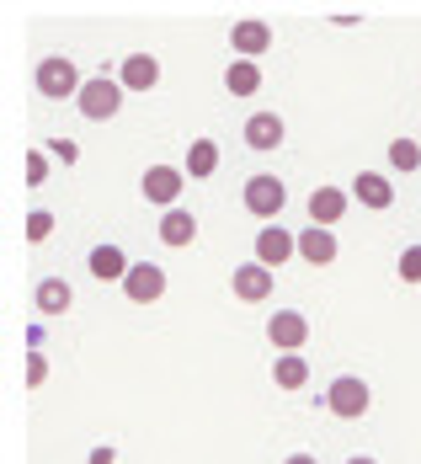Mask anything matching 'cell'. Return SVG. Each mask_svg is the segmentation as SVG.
Instances as JSON below:
<instances>
[{"mask_svg": "<svg viewBox=\"0 0 421 464\" xmlns=\"http://www.w3.org/2000/svg\"><path fill=\"white\" fill-rule=\"evenodd\" d=\"M33 86H38V96H48V102H64V96H81V70H75V59H64V53H48L43 64L33 70Z\"/></svg>", "mask_w": 421, "mask_h": 464, "instance_id": "cell-1", "label": "cell"}, {"mask_svg": "<svg viewBox=\"0 0 421 464\" xmlns=\"http://www.w3.org/2000/svg\"><path fill=\"white\" fill-rule=\"evenodd\" d=\"M123 81H112V75H91L81 96H75V107H81V118H91V123H107V118H118V107H123Z\"/></svg>", "mask_w": 421, "mask_h": 464, "instance_id": "cell-2", "label": "cell"}, {"mask_svg": "<svg viewBox=\"0 0 421 464\" xmlns=\"http://www.w3.org/2000/svg\"><path fill=\"white\" fill-rule=\"evenodd\" d=\"M326 406H330V417L358 421V417H368V406H374V390H368V379H358V373H341V379L326 390Z\"/></svg>", "mask_w": 421, "mask_h": 464, "instance_id": "cell-3", "label": "cell"}, {"mask_svg": "<svg viewBox=\"0 0 421 464\" xmlns=\"http://www.w3.org/2000/svg\"><path fill=\"white\" fill-rule=\"evenodd\" d=\"M182 187H187V171H177V166H149L139 177L144 203H155L160 214L166 208H182Z\"/></svg>", "mask_w": 421, "mask_h": 464, "instance_id": "cell-4", "label": "cell"}, {"mask_svg": "<svg viewBox=\"0 0 421 464\" xmlns=\"http://www.w3.org/2000/svg\"><path fill=\"white\" fill-rule=\"evenodd\" d=\"M282 208H288V187H282L278 177H251V182H245V214H251V219H267V225H273Z\"/></svg>", "mask_w": 421, "mask_h": 464, "instance_id": "cell-5", "label": "cell"}, {"mask_svg": "<svg viewBox=\"0 0 421 464\" xmlns=\"http://www.w3.org/2000/svg\"><path fill=\"white\" fill-rule=\"evenodd\" d=\"M267 342H273V353H299L310 342V315L304 310H273L267 315Z\"/></svg>", "mask_w": 421, "mask_h": 464, "instance_id": "cell-6", "label": "cell"}, {"mask_svg": "<svg viewBox=\"0 0 421 464\" xmlns=\"http://www.w3.org/2000/svg\"><path fill=\"white\" fill-rule=\"evenodd\" d=\"M230 288H234L240 304H267V299H273V267L245 262V267H234L230 273Z\"/></svg>", "mask_w": 421, "mask_h": 464, "instance_id": "cell-7", "label": "cell"}, {"mask_svg": "<svg viewBox=\"0 0 421 464\" xmlns=\"http://www.w3.org/2000/svg\"><path fill=\"white\" fill-rule=\"evenodd\" d=\"M230 48L240 59H256V53H267L273 48V22H262V16H240L230 27Z\"/></svg>", "mask_w": 421, "mask_h": 464, "instance_id": "cell-8", "label": "cell"}, {"mask_svg": "<svg viewBox=\"0 0 421 464\" xmlns=\"http://www.w3.org/2000/svg\"><path fill=\"white\" fill-rule=\"evenodd\" d=\"M288 256H299V235H288L282 225H262L256 230V262L262 267H282Z\"/></svg>", "mask_w": 421, "mask_h": 464, "instance_id": "cell-9", "label": "cell"}, {"mask_svg": "<svg viewBox=\"0 0 421 464\" xmlns=\"http://www.w3.org/2000/svg\"><path fill=\"white\" fill-rule=\"evenodd\" d=\"M123 294H129L134 304H155V299L166 294V267H155V262H134L129 278H123Z\"/></svg>", "mask_w": 421, "mask_h": 464, "instance_id": "cell-10", "label": "cell"}, {"mask_svg": "<svg viewBox=\"0 0 421 464\" xmlns=\"http://www.w3.org/2000/svg\"><path fill=\"white\" fill-rule=\"evenodd\" d=\"M352 208V192L347 187H315L310 192V225H341V214Z\"/></svg>", "mask_w": 421, "mask_h": 464, "instance_id": "cell-11", "label": "cell"}, {"mask_svg": "<svg viewBox=\"0 0 421 464\" xmlns=\"http://www.w3.org/2000/svg\"><path fill=\"white\" fill-rule=\"evenodd\" d=\"M118 81H123V92H155L160 86V59L155 53H129Z\"/></svg>", "mask_w": 421, "mask_h": 464, "instance_id": "cell-12", "label": "cell"}, {"mask_svg": "<svg viewBox=\"0 0 421 464\" xmlns=\"http://www.w3.org/2000/svg\"><path fill=\"white\" fill-rule=\"evenodd\" d=\"M352 198H358L363 208L384 214V208L395 203V182H389V177H378V171H358V177H352Z\"/></svg>", "mask_w": 421, "mask_h": 464, "instance_id": "cell-13", "label": "cell"}, {"mask_svg": "<svg viewBox=\"0 0 421 464\" xmlns=\"http://www.w3.org/2000/svg\"><path fill=\"white\" fill-rule=\"evenodd\" d=\"M336 235L326 230V225H304V235H299V256L310 262V267H330L336 262Z\"/></svg>", "mask_w": 421, "mask_h": 464, "instance_id": "cell-14", "label": "cell"}, {"mask_svg": "<svg viewBox=\"0 0 421 464\" xmlns=\"http://www.w3.org/2000/svg\"><path fill=\"white\" fill-rule=\"evenodd\" d=\"M197 240V219H192V208H166L160 214V246H171V251H182Z\"/></svg>", "mask_w": 421, "mask_h": 464, "instance_id": "cell-15", "label": "cell"}, {"mask_svg": "<svg viewBox=\"0 0 421 464\" xmlns=\"http://www.w3.org/2000/svg\"><path fill=\"white\" fill-rule=\"evenodd\" d=\"M86 267H91V278H96V283H123L134 262H129L118 246H96L91 256H86Z\"/></svg>", "mask_w": 421, "mask_h": 464, "instance_id": "cell-16", "label": "cell"}, {"mask_svg": "<svg viewBox=\"0 0 421 464\" xmlns=\"http://www.w3.org/2000/svg\"><path fill=\"white\" fill-rule=\"evenodd\" d=\"M245 144H251V150H278L282 144V118L278 112H251V118H245Z\"/></svg>", "mask_w": 421, "mask_h": 464, "instance_id": "cell-17", "label": "cell"}, {"mask_svg": "<svg viewBox=\"0 0 421 464\" xmlns=\"http://www.w3.org/2000/svg\"><path fill=\"white\" fill-rule=\"evenodd\" d=\"M33 304H38L43 315H64V310L75 304V288H70L64 278H43L38 288H33Z\"/></svg>", "mask_w": 421, "mask_h": 464, "instance_id": "cell-18", "label": "cell"}, {"mask_svg": "<svg viewBox=\"0 0 421 464\" xmlns=\"http://www.w3.org/2000/svg\"><path fill=\"white\" fill-rule=\"evenodd\" d=\"M225 92L230 96H256L262 92V64H256V59H234L230 70H225Z\"/></svg>", "mask_w": 421, "mask_h": 464, "instance_id": "cell-19", "label": "cell"}, {"mask_svg": "<svg viewBox=\"0 0 421 464\" xmlns=\"http://www.w3.org/2000/svg\"><path fill=\"white\" fill-rule=\"evenodd\" d=\"M273 379H278V390H304V384H310V363H304V353H278Z\"/></svg>", "mask_w": 421, "mask_h": 464, "instance_id": "cell-20", "label": "cell"}, {"mask_svg": "<svg viewBox=\"0 0 421 464\" xmlns=\"http://www.w3.org/2000/svg\"><path fill=\"white\" fill-rule=\"evenodd\" d=\"M219 171V144L214 140H192V150H187V177H214Z\"/></svg>", "mask_w": 421, "mask_h": 464, "instance_id": "cell-21", "label": "cell"}, {"mask_svg": "<svg viewBox=\"0 0 421 464\" xmlns=\"http://www.w3.org/2000/svg\"><path fill=\"white\" fill-rule=\"evenodd\" d=\"M389 166H395V171H416L421 166V144L416 140H395L389 144Z\"/></svg>", "mask_w": 421, "mask_h": 464, "instance_id": "cell-22", "label": "cell"}, {"mask_svg": "<svg viewBox=\"0 0 421 464\" xmlns=\"http://www.w3.org/2000/svg\"><path fill=\"white\" fill-rule=\"evenodd\" d=\"M48 235H53V214H48V208H33V214H27V240L43 246Z\"/></svg>", "mask_w": 421, "mask_h": 464, "instance_id": "cell-23", "label": "cell"}, {"mask_svg": "<svg viewBox=\"0 0 421 464\" xmlns=\"http://www.w3.org/2000/svg\"><path fill=\"white\" fill-rule=\"evenodd\" d=\"M48 182V155L43 150H27V187H43Z\"/></svg>", "mask_w": 421, "mask_h": 464, "instance_id": "cell-24", "label": "cell"}, {"mask_svg": "<svg viewBox=\"0 0 421 464\" xmlns=\"http://www.w3.org/2000/svg\"><path fill=\"white\" fill-rule=\"evenodd\" d=\"M400 278L421 283V246H406V251H400Z\"/></svg>", "mask_w": 421, "mask_h": 464, "instance_id": "cell-25", "label": "cell"}, {"mask_svg": "<svg viewBox=\"0 0 421 464\" xmlns=\"http://www.w3.org/2000/svg\"><path fill=\"white\" fill-rule=\"evenodd\" d=\"M43 379H48V358H43V353H33V358H27V384L38 390Z\"/></svg>", "mask_w": 421, "mask_h": 464, "instance_id": "cell-26", "label": "cell"}, {"mask_svg": "<svg viewBox=\"0 0 421 464\" xmlns=\"http://www.w3.org/2000/svg\"><path fill=\"white\" fill-rule=\"evenodd\" d=\"M53 155H59V166H75V160H81V144L75 140H53Z\"/></svg>", "mask_w": 421, "mask_h": 464, "instance_id": "cell-27", "label": "cell"}, {"mask_svg": "<svg viewBox=\"0 0 421 464\" xmlns=\"http://www.w3.org/2000/svg\"><path fill=\"white\" fill-rule=\"evenodd\" d=\"M86 464H118V449H91V459Z\"/></svg>", "mask_w": 421, "mask_h": 464, "instance_id": "cell-28", "label": "cell"}, {"mask_svg": "<svg viewBox=\"0 0 421 464\" xmlns=\"http://www.w3.org/2000/svg\"><path fill=\"white\" fill-rule=\"evenodd\" d=\"M282 464H321V459H315V454H288Z\"/></svg>", "mask_w": 421, "mask_h": 464, "instance_id": "cell-29", "label": "cell"}, {"mask_svg": "<svg viewBox=\"0 0 421 464\" xmlns=\"http://www.w3.org/2000/svg\"><path fill=\"white\" fill-rule=\"evenodd\" d=\"M347 464H378V459H368V454H358V459H347Z\"/></svg>", "mask_w": 421, "mask_h": 464, "instance_id": "cell-30", "label": "cell"}]
</instances>
